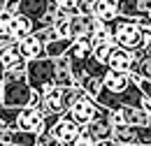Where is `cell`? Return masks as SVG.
Masks as SVG:
<instances>
[{"mask_svg":"<svg viewBox=\"0 0 151 146\" xmlns=\"http://www.w3.org/2000/svg\"><path fill=\"white\" fill-rule=\"evenodd\" d=\"M79 130H81L79 125H75L70 118H65V116L60 114V118L51 125V130H49L47 135H51L60 146H77L79 144Z\"/></svg>","mask_w":151,"mask_h":146,"instance_id":"5","label":"cell"},{"mask_svg":"<svg viewBox=\"0 0 151 146\" xmlns=\"http://www.w3.org/2000/svg\"><path fill=\"white\" fill-rule=\"evenodd\" d=\"M17 54L23 60H37V58H44V44L35 35H28L17 42Z\"/></svg>","mask_w":151,"mask_h":146,"instance_id":"11","label":"cell"},{"mask_svg":"<svg viewBox=\"0 0 151 146\" xmlns=\"http://www.w3.org/2000/svg\"><path fill=\"white\" fill-rule=\"evenodd\" d=\"M42 128H44V116L35 107H21L19 114H17V121H14V130L40 135Z\"/></svg>","mask_w":151,"mask_h":146,"instance_id":"6","label":"cell"},{"mask_svg":"<svg viewBox=\"0 0 151 146\" xmlns=\"http://www.w3.org/2000/svg\"><path fill=\"white\" fill-rule=\"evenodd\" d=\"M95 2H98V0H75V9H77V14H84V16L93 14Z\"/></svg>","mask_w":151,"mask_h":146,"instance_id":"21","label":"cell"},{"mask_svg":"<svg viewBox=\"0 0 151 146\" xmlns=\"http://www.w3.org/2000/svg\"><path fill=\"white\" fill-rule=\"evenodd\" d=\"M28 35H33V23L26 16H21V14H14L12 23H9V37L19 42V39H23V37H28Z\"/></svg>","mask_w":151,"mask_h":146,"instance_id":"14","label":"cell"},{"mask_svg":"<svg viewBox=\"0 0 151 146\" xmlns=\"http://www.w3.org/2000/svg\"><path fill=\"white\" fill-rule=\"evenodd\" d=\"M47 9H49V0H19L17 14L26 16L33 23V30H35V26H37L40 21H42V16L47 14Z\"/></svg>","mask_w":151,"mask_h":146,"instance_id":"8","label":"cell"},{"mask_svg":"<svg viewBox=\"0 0 151 146\" xmlns=\"http://www.w3.org/2000/svg\"><path fill=\"white\" fill-rule=\"evenodd\" d=\"M81 97H86V95L79 88V84L70 86V88H60V107H63V111H68L72 104H77Z\"/></svg>","mask_w":151,"mask_h":146,"instance_id":"18","label":"cell"},{"mask_svg":"<svg viewBox=\"0 0 151 146\" xmlns=\"http://www.w3.org/2000/svg\"><path fill=\"white\" fill-rule=\"evenodd\" d=\"M109 139H112V125L107 121V109L100 107L98 116L79 130V144H98V142H109Z\"/></svg>","mask_w":151,"mask_h":146,"instance_id":"2","label":"cell"},{"mask_svg":"<svg viewBox=\"0 0 151 146\" xmlns=\"http://www.w3.org/2000/svg\"><path fill=\"white\" fill-rule=\"evenodd\" d=\"M135 146H151V144H135Z\"/></svg>","mask_w":151,"mask_h":146,"instance_id":"30","label":"cell"},{"mask_svg":"<svg viewBox=\"0 0 151 146\" xmlns=\"http://www.w3.org/2000/svg\"><path fill=\"white\" fill-rule=\"evenodd\" d=\"M0 146H2V144H0Z\"/></svg>","mask_w":151,"mask_h":146,"instance_id":"32","label":"cell"},{"mask_svg":"<svg viewBox=\"0 0 151 146\" xmlns=\"http://www.w3.org/2000/svg\"><path fill=\"white\" fill-rule=\"evenodd\" d=\"M17 9H19V0H5V9L2 12H7V14H17Z\"/></svg>","mask_w":151,"mask_h":146,"instance_id":"26","label":"cell"},{"mask_svg":"<svg viewBox=\"0 0 151 146\" xmlns=\"http://www.w3.org/2000/svg\"><path fill=\"white\" fill-rule=\"evenodd\" d=\"M91 146H119V144H114L112 139H109V142H98V144H91Z\"/></svg>","mask_w":151,"mask_h":146,"instance_id":"27","label":"cell"},{"mask_svg":"<svg viewBox=\"0 0 151 146\" xmlns=\"http://www.w3.org/2000/svg\"><path fill=\"white\" fill-rule=\"evenodd\" d=\"M26 84L37 95H44L47 91L56 88L54 86V63L49 58L26 60Z\"/></svg>","mask_w":151,"mask_h":146,"instance_id":"1","label":"cell"},{"mask_svg":"<svg viewBox=\"0 0 151 146\" xmlns=\"http://www.w3.org/2000/svg\"><path fill=\"white\" fill-rule=\"evenodd\" d=\"M119 111H121L126 125H132V128H149L151 111H144L142 107H121Z\"/></svg>","mask_w":151,"mask_h":146,"instance_id":"13","label":"cell"},{"mask_svg":"<svg viewBox=\"0 0 151 146\" xmlns=\"http://www.w3.org/2000/svg\"><path fill=\"white\" fill-rule=\"evenodd\" d=\"M102 21H98L93 14L84 16V14H75L68 19V28H70V39H91L93 30Z\"/></svg>","mask_w":151,"mask_h":146,"instance_id":"7","label":"cell"},{"mask_svg":"<svg viewBox=\"0 0 151 146\" xmlns=\"http://www.w3.org/2000/svg\"><path fill=\"white\" fill-rule=\"evenodd\" d=\"M30 95L33 91L28 88L26 79L19 81H2V100H0V107H28L30 102Z\"/></svg>","mask_w":151,"mask_h":146,"instance_id":"3","label":"cell"},{"mask_svg":"<svg viewBox=\"0 0 151 146\" xmlns=\"http://www.w3.org/2000/svg\"><path fill=\"white\" fill-rule=\"evenodd\" d=\"M14 42H17V39H12L9 35H0V51L12 49V47H14Z\"/></svg>","mask_w":151,"mask_h":146,"instance_id":"25","label":"cell"},{"mask_svg":"<svg viewBox=\"0 0 151 146\" xmlns=\"http://www.w3.org/2000/svg\"><path fill=\"white\" fill-rule=\"evenodd\" d=\"M112 47L114 44H91V60L105 65V63H107V56L112 51Z\"/></svg>","mask_w":151,"mask_h":146,"instance_id":"19","label":"cell"},{"mask_svg":"<svg viewBox=\"0 0 151 146\" xmlns=\"http://www.w3.org/2000/svg\"><path fill=\"white\" fill-rule=\"evenodd\" d=\"M35 109L42 114V116H60L63 114V107H60V88H51L44 95H40V102Z\"/></svg>","mask_w":151,"mask_h":146,"instance_id":"10","label":"cell"},{"mask_svg":"<svg viewBox=\"0 0 151 146\" xmlns=\"http://www.w3.org/2000/svg\"><path fill=\"white\" fill-rule=\"evenodd\" d=\"M112 142L114 144H137V128L132 125H114L112 128Z\"/></svg>","mask_w":151,"mask_h":146,"instance_id":"16","label":"cell"},{"mask_svg":"<svg viewBox=\"0 0 151 146\" xmlns=\"http://www.w3.org/2000/svg\"><path fill=\"white\" fill-rule=\"evenodd\" d=\"M137 144H151V128H137Z\"/></svg>","mask_w":151,"mask_h":146,"instance_id":"24","label":"cell"},{"mask_svg":"<svg viewBox=\"0 0 151 146\" xmlns=\"http://www.w3.org/2000/svg\"><path fill=\"white\" fill-rule=\"evenodd\" d=\"M119 146H135V144H119Z\"/></svg>","mask_w":151,"mask_h":146,"instance_id":"31","label":"cell"},{"mask_svg":"<svg viewBox=\"0 0 151 146\" xmlns=\"http://www.w3.org/2000/svg\"><path fill=\"white\" fill-rule=\"evenodd\" d=\"M49 2L56 7L58 12H63V14H65L68 19L77 14V9H75V0H49Z\"/></svg>","mask_w":151,"mask_h":146,"instance_id":"20","label":"cell"},{"mask_svg":"<svg viewBox=\"0 0 151 146\" xmlns=\"http://www.w3.org/2000/svg\"><path fill=\"white\" fill-rule=\"evenodd\" d=\"M70 44H72V39H70V37H63V39H51V42H47V44H44V58L54 60V58L65 56V51H68V47H70Z\"/></svg>","mask_w":151,"mask_h":146,"instance_id":"17","label":"cell"},{"mask_svg":"<svg viewBox=\"0 0 151 146\" xmlns=\"http://www.w3.org/2000/svg\"><path fill=\"white\" fill-rule=\"evenodd\" d=\"M2 9H5V0H0V12H2Z\"/></svg>","mask_w":151,"mask_h":146,"instance_id":"28","label":"cell"},{"mask_svg":"<svg viewBox=\"0 0 151 146\" xmlns=\"http://www.w3.org/2000/svg\"><path fill=\"white\" fill-rule=\"evenodd\" d=\"M54 86L56 88H70L75 86V77H72V70H70V60L68 56H60V58H54Z\"/></svg>","mask_w":151,"mask_h":146,"instance_id":"9","label":"cell"},{"mask_svg":"<svg viewBox=\"0 0 151 146\" xmlns=\"http://www.w3.org/2000/svg\"><path fill=\"white\" fill-rule=\"evenodd\" d=\"M98 111H100V104H98L95 100H91V97H81L77 104H72L68 111H63V116L70 118L75 125L84 128L86 123H91L95 116H98Z\"/></svg>","mask_w":151,"mask_h":146,"instance_id":"4","label":"cell"},{"mask_svg":"<svg viewBox=\"0 0 151 146\" xmlns=\"http://www.w3.org/2000/svg\"><path fill=\"white\" fill-rule=\"evenodd\" d=\"M0 100H2V81H0Z\"/></svg>","mask_w":151,"mask_h":146,"instance_id":"29","label":"cell"},{"mask_svg":"<svg viewBox=\"0 0 151 146\" xmlns=\"http://www.w3.org/2000/svg\"><path fill=\"white\" fill-rule=\"evenodd\" d=\"M119 0H98L93 7V16L98 21H112L114 16H119V7H116Z\"/></svg>","mask_w":151,"mask_h":146,"instance_id":"15","label":"cell"},{"mask_svg":"<svg viewBox=\"0 0 151 146\" xmlns=\"http://www.w3.org/2000/svg\"><path fill=\"white\" fill-rule=\"evenodd\" d=\"M135 84H137V91L142 95L151 97V79H135Z\"/></svg>","mask_w":151,"mask_h":146,"instance_id":"23","label":"cell"},{"mask_svg":"<svg viewBox=\"0 0 151 146\" xmlns=\"http://www.w3.org/2000/svg\"><path fill=\"white\" fill-rule=\"evenodd\" d=\"M130 51H126V49H119V47H112V51H109V56H107V70L109 72H123L128 74V70H130Z\"/></svg>","mask_w":151,"mask_h":146,"instance_id":"12","label":"cell"},{"mask_svg":"<svg viewBox=\"0 0 151 146\" xmlns=\"http://www.w3.org/2000/svg\"><path fill=\"white\" fill-rule=\"evenodd\" d=\"M9 23H12V14L0 12V35H9Z\"/></svg>","mask_w":151,"mask_h":146,"instance_id":"22","label":"cell"}]
</instances>
